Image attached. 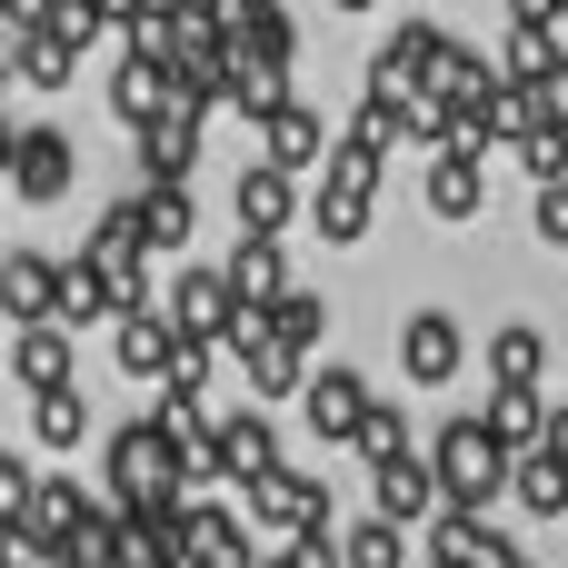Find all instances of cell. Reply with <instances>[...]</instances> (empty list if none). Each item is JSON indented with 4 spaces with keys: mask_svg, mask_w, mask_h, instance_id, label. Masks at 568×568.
Returning <instances> with one entry per match:
<instances>
[{
    "mask_svg": "<svg viewBox=\"0 0 568 568\" xmlns=\"http://www.w3.org/2000/svg\"><path fill=\"white\" fill-rule=\"evenodd\" d=\"M429 459H439L449 509H479V519H489V509L519 489V449H499V429H489V419H439Z\"/></svg>",
    "mask_w": 568,
    "mask_h": 568,
    "instance_id": "6da1fadb",
    "label": "cell"
},
{
    "mask_svg": "<svg viewBox=\"0 0 568 568\" xmlns=\"http://www.w3.org/2000/svg\"><path fill=\"white\" fill-rule=\"evenodd\" d=\"M110 499H120V509H180V499H190L180 439H170L160 419H130V429H110Z\"/></svg>",
    "mask_w": 568,
    "mask_h": 568,
    "instance_id": "7a4b0ae2",
    "label": "cell"
},
{
    "mask_svg": "<svg viewBox=\"0 0 568 568\" xmlns=\"http://www.w3.org/2000/svg\"><path fill=\"white\" fill-rule=\"evenodd\" d=\"M449 70V20H399L369 60V90H399V100H429Z\"/></svg>",
    "mask_w": 568,
    "mask_h": 568,
    "instance_id": "3957f363",
    "label": "cell"
},
{
    "mask_svg": "<svg viewBox=\"0 0 568 568\" xmlns=\"http://www.w3.org/2000/svg\"><path fill=\"white\" fill-rule=\"evenodd\" d=\"M70 180H80V150H70L50 120H20V130H10V200L50 210V200H70Z\"/></svg>",
    "mask_w": 568,
    "mask_h": 568,
    "instance_id": "277c9868",
    "label": "cell"
},
{
    "mask_svg": "<svg viewBox=\"0 0 568 568\" xmlns=\"http://www.w3.org/2000/svg\"><path fill=\"white\" fill-rule=\"evenodd\" d=\"M240 509H250V529H270V539H300V529H329V489L310 479V469H270V479H250L240 489Z\"/></svg>",
    "mask_w": 568,
    "mask_h": 568,
    "instance_id": "5b68a950",
    "label": "cell"
},
{
    "mask_svg": "<svg viewBox=\"0 0 568 568\" xmlns=\"http://www.w3.org/2000/svg\"><path fill=\"white\" fill-rule=\"evenodd\" d=\"M160 310L180 320V339H220V349H230V329H240V290H230V270H170Z\"/></svg>",
    "mask_w": 568,
    "mask_h": 568,
    "instance_id": "8992f818",
    "label": "cell"
},
{
    "mask_svg": "<svg viewBox=\"0 0 568 568\" xmlns=\"http://www.w3.org/2000/svg\"><path fill=\"white\" fill-rule=\"evenodd\" d=\"M459 369H469V329H459L449 310H409V320H399V379L449 389Z\"/></svg>",
    "mask_w": 568,
    "mask_h": 568,
    "instance_id": "52a82bcc",
    "label": "cell"
},
{
    "mask_svg": "<svg viewBox=\"0 0 568 568\" xmlns=\"http://www.w3.org/2000/svg\"><path fill=\"white\" fill-rule=\"evenodd\" d=\"M300 409H310V429L329 439V449H359V429H369V409H379V389L359 379V369H310V389H300Z\"/></svg>",
    "mask_w": 568,
    "mask_h": 568,
    "instance_id": "ba28073f",
    "label": "cell"
},
{
    "mask_svg": "<svg viewBox=\"0 0 568 568\" xmlns=\"http://www.w3.org/2000/svg\"><path fill=\"white\" fill-rule=\"evenodd\" d=\"M369 499H379V519H399V529H419V519H439V509H449V489H439V459H429V449L379 459V469H369Z\"/></svg>",
    "mask_w": 568,
    "mask_h": 568,
    "instance_id": "9c48e42d",
    "label": "cell"
},
{
    "mask_svg": "<svg viewBox=\"0 0 568 568\" xmlns=\"http://www.w3.org/2000/svg\"><path fill=\"white\" fill-rule=\"evenodd\" d=\"M110 110H120L130 130H150V120L190 110V100H180V80H170V50H130V60L110 70Z\"/></svg>",
    "mask_w": 568,
    "mask_h": 568,
    "instance_id": "30bf717a",
    "label": "cell"
},
{
    "mask_svg": "<svg viewBox=\"0 0 568 568\" xmlns=\"http://www.w3.org/2000/svg\"><path fill=\"white\" fill-rule=\"evenodd\" d=\"M200 120H210V110H170V120L130 130V140H140V190H190V170H200Z\"/></svg>",
    "mask_w": 568,
    "mask_h": 568,
    "instance_id": "8fae6325",
    "label": "cell"
},
{
    "mask_svg": "<svg viewBox=\"0 0 568 568\" xmlns=\"http://www.w3.org/2000/svg\"><path fill=\"white\" fill-rule=\"evenodd\" d=\"M230 210H240V230L280 240V230L300 220V170H280V160H250V170H240V190H230Z\"/></svg>",
    "mask_w": 568,
    "mask_h": 568,
    "instance_id": "7c38bea8",
    "label": "cell"
},
{
    "mask_svg": "<svg viewBox=\"0 0 568 568\" xmlns=\"http://www.w3.org/2000/svg\"><path fill=\"white\" fill-rule=\"evenodd\" d=\"M220 270H230V290H240V310H260V320L300 290V280H290V260H280V240H260V230H240Z\"/></svg>",
    "mask_w": 568,
    "mask_h": 568,
    "instance_id": "4fadbf2b",
    "label": "cell"
},
{
    "mask_svg": "<svg viewBox=\"0 0 568 568\" xmlns=\"http://www.w3.org/2000/svg\"><path fill=\"white\" fill-rule=\"evenodd\" d=\"M210 10H220V30H230L240 60H300V20L280 0H210Z\"/></svg>",
    "mask_w": 568,
    "mask_h": 568,
    "instance_id": "5bb4252c",
    "label": "cell"
},
{
    "mask_svg": "<svg viewBox=\"0 0 568 568\" xmlns=\"http://www.w3.org/2000/svg\"><path fill=\"white\" fill-rule=\"evenodd\" d=\"M60 270H70V260H40V250H10V260H0V310H10V329L60 320Z\"/></svg>",
    "mask_w": 568,
    "mask_h": 568,
    "instance_id": "9a60e30c",
    "label": "cell"
},
{
    "mask_svg": "<svg viewBox=\"0 0 568 568\" xmlns=\"http://www.w3.org/2000/svg\"><path fill=\"white\" fill-rule=\"evenodd\" d=\"M110 359H120L130 379H170V359H180V320H170V310H130V320H110Z\"/></svg>",
    "mask_w": 568,
    "mask_h": 568,
    "instance_id": "2e32d148",
    "label": "cell"
},
{
    "mask_svg": "<svg viewBox=\"0 0 568 568\" xmlns=\"http://www.w3.org/2000/svg\"><path fill=\"white\" fill-rule=\"evenodd\" d=\"M10 369H20V389L40 399V389H80V359H70V320H30L20 339H10Z\"/></svg>",
    "mask_w": 568,
    "mask_h": 568,
    "instance_id": "e0dca14e",
    "label": "cell"
},
{
    "mask_svg": "<svg viewBox=\"0 0 568 568\" xmlns=\"http://www.w3.org/2000/svg\"><path fill=\"white\" fill-rule=\"evenodd\" d=\"M429 559L439 568H509L519 549H509L479 509H439V519H429Z\"/></svg>",
    "mask_w": 568,
    "mask_h": 568,
    "instance_id": "ac0fdd59",
    "label": "cell"
},
{
    "mask_svg": "<svg viewBox=\"0 0 568 568\" xmlns=\"http://www.w3.org/2000/svg\"><path fill=\"white\" fill-rule=\"evenodd\" d=\"M80 50H90V40H70L60 20H40V30H10V80H20V90H60V80L80 70Z\"/></svg>",
    "mask_w": 568,
    "mask_h": 568,
    "instance_id": "d6986e66",
    "label": "cell"
},
{
    "mask_svg": "<svg viewBox=\"0 0 568 568\" xmlns=\"http://www.w3.org/2000/svg\"><path fill=\"white\" fill-rule=\"evenodd\" d=\"M220 469H230V479H240V489H250V479H270V469H280V429H270V409H260V399H250V409H230V419H220Z\"/></svg>",
    "mask_w": 568,
    "mask_h": 568,
    "instance_id": "ffe728a7",
    "label": "cell"
},
{
    "mask_svg": "<svg viewBox=\"0 0 568 568\" xmlns=\"http://www.w3.org/2000/svg\"><path fill=\"white\" fill-rule=\"evenodd\" d=\"M190 568H260L250 509H200V499H190Z\"/></svg>",
    "mask_w": 568,
    "mask_h": 568,
    "instance_id": "44dd1931",
    "label": "cell"
},
{
    "mask_svg": "<svg viewBox=\"0 0 568 568\" xmlns=\"http://www.w3.org/2000/svg\"><path fill=\"white\" fill-rule=\"evenodd\" d=\"M429 210H439L449 230H469V220L489 210V180H479V150H439V160H429Z\"/></svg>",
    "mask_w": 568,
    "mask_h": 568,
    "instance_id": "7402d4cb",
    "label": "cell"
},
{
    "mask_svg": "<svg viewBox=\"0 0 568 568\" xmlns=\"http://www.w3.org/2000/svg\"><path fill=\"white\" fill-rule=\"evenodd\" d=\"M260 130H270V160H280V170H320V160L339 150V140H329V120H320L310 100H290V110H270Z\"/></svg>",
    "mask_w": 568,
    "mask_h": 568,
    "instance_id": "603a6c76",
    "label": "cell"
},
{
    "mask_svg": "<svg viewBox=\"0 0 568 568\" xmlns=\"http://www.w3.org/2000/svg\"><path fill=\"white\" fill-rule=\"evenodd\" d=\"M60 320H70V329H100V320H130V300H120V280H110L100 260H70V270H60Z\"/></svg>",
    "mask_w": 568,
    "mask_h": 568,
    "instance_id": "cb8c5ba5",
    "label": "cell"
},
{
    "mask_svg": "<svg viewBox=\"0 0 568 568\" xmlns=\"http://www.w3.org/2000/svg\"><path fill=\"white\" fill-rule=\"evenodd\" d=\"M479 419H489V429H499V449H519V459L559 429V409H549L539 389H489V409H479Z\"/></svg>",
    "mask_w": 568,
    "mask_h": 568,
    "instance_id": "d4e9b609",
    "label": "cell"
},
{
    "mask_svg": "<svg viewBox=\"0 0 568 568\" xmlns=\"http://www.w3.org/2000/svg\"><path fill=\"white\" fill-rule=\"evenodd\" d=\"M539 369H549V339H539L529 320H509V329L489 339V379H499V389H539Z\"/></svg>",
    "mask_w": 568,
    "mask_h": 568,
    "instance_id": "484cf974",
    "label": "cell"
},
{
    "mask_svg": "<svg viewBox=\"0 0 568 568\" xmlns=\"http://www.w3.org/2000/svg\"><path fill=\"white\" fill-rule=\"evenodd\" d=\"M30 439H40V449H80V439H90V399H80V389H40V399H30Z\"/></svg>",
    "mask_w": 568,
    "mask_h": 568,
    "instance_id": "4316f807",
    "label": "cell"
},
{
    "mask_svg": "<svg viewBox=\"0 0 568 568\" xmlns=\"http://www.w3.org/2000/svg\"><path fill=\"white\" fill-rule=\"evenodd\" d=\"M190 220H200V210H190V190H140V230H150V250H160V260H180V250H190Z\"/></svg>",
    "mask_w": 568,
    "mask_h": 568,
    "instance_id": "83f0119b",
    "label": "cell"
},
{
    "mask_svg": "<svg viewBox=\"0 0 568 568\" xmlns=\"http://www.w3.org/2000/svg\"><path fill=\"white\" fill-rule=\"evenodd\" d=\"M379 170H389V150H369L359 130H339V150L320 160V190H379Z\"/></svg>",
    "mask_w": 568,
    "mask_h": 568,
    "instance_id": "f1b7e54d",
    "label": "cell"
},
{
    "mask_svg": "<svg viewBox=\"0 0 568 568\" xmlns=\"http://www.w3.org/2000/svg\"><path fill=\"white\" fill-rule=\"evenodd\" d=\"M349 568H409V529H399V519H379V509H369V519H359V529H349Z\"/></svg>",
    "mask_w": 568,
    "mask_h": 568,
    "instance_id": "f546056e",
    "label": "cell"
},
{
    "mask_svg": "<svg viewBox=\"0 0 568 568\" xmlns=\"http://www.w3.org/2000/svg\"><path fill=\"white\" fill-rule=\"evenodd\" d=\"M310 210H320V240H329V250H349V240H369V190H320Z\"/></svg>",
    "mask_w": 568,
    "mask_h": 568,
    "instance_id": "4dcf8cb0",
    "label": "cell"
},
{
    "mask_svg": "<svg viewBox=\"0 0 568 568\" xmlns=\"http://www.w3.org/2000/svg\"><path fill=\"white\" fill-rule=\"evenodd\" d=\"M270 329H280L290 349H320V339H329V300H320V290H290V300L270 310Z\"/></svg>",
    "mask_w": 568,
    "mask_h": 568,
    "instance_id": "1f68e13d",
    "label": "cell"
},
{
    "mask_svg": "<svg viewBox=\"0 0 568 568\" xmlns=\"http://www.w3.org/2000/svg\"><path fill=\"white\" fill-rule=\"evenodd\" d=\"M349 130H359V140H369V150H399V140H409V100H399V90H369V100H359V120H349Z\"/></svg>",
    "mask_w": 568,
    "mask_h": 568,
    "instance_id": "d6a6232c",
    "label": "cell"
},
{
    "mask_svg": "<svg viewBox=\"0 0 568 568\" xmlns=\"http://www.w3.org/2000/svg\"><path fill=\"white\" fill-rule=\"evenodd\" d=\"M210 369H220V339H180V359H170L160 399H210Z\"/></svg>",
    "mask_w": 568,
    "mask_h": 568,
    "instance_id": "836d02e7",
    "label": "cell"
},
{
    "mask_svg": "<svg viewBox=\"0 0 568 568\" xmlns=\"http://www.w3.org/2000/svg\"><path fill=\"white\" fill-rule=\"evenodd\" d=\"M568 50H559V30H509V90H529V80H549Z\"/></svg>",
    "mask_w": 568,
    "mask_h": 568,
    "instance_id": "e575fe53",
    "label": "cell"
},
{
    "mask_svg": "<svg viewBox=\"0 0 568 568\" xmlns=\"http://www.w3.org/2000/svg\"><path fill=\"white\" fill-rule=\"evenodd\" d=\"M409 449H419V439H409V419H399V399H379V409H369V429H359V459L379 469V459H409Z\"/></svg>",
    "mask_w": 568,
    "mask_h": 568,
    "instance_id": "d590c367",
    "label": "cell"
},
{
    "mask_svg": "<svg viewBox=\"0 0 568 568\" xmlns=\"http://www.w3.org/2000/svg\"><path fill=\"white\" fill-rule=\"evenodd\" d=\"M519 170H529L539 190H549V180H568V130H529V140H519Z\"/></svg>",
    "mask_w": 568,
    "mask_h": 568,
    "instance_id": "8d00e7d4",
    "label": "cell"
},
{
    "mask_svg": "<svg viewBox=\"0 0 568 568\" xmlns=\"http://www.w3.org/2000/svg\"><path fill=\"white\" fill-rule=\"evenodd\" d=\"M529 230H539L549 250H568V180H549V190L529 200Z\"/></svg>",
    "mask_w": 568,
    "mask_h": 568,
    "instance_id": "74e56055",
    "label": "cell"
},
{
    "mask_svg": "<svg viewBox=\"0 0 568 568\" xmlns=\"http://www.w3.org/2000/svg\"><path fill=\"white\" fill-rule=\"evenodd\" d=\"M50 10H60V0H0V30H40Z\"/></svg>",
    "mask_w": 568,
    "mask_h": 568,
    "instance_id": "f35d334b",
    "label": "cell"
},
{
    "mask_svg": "<svg viewBox=\"0 0 568 568\" xmlns=\"http://www.w3.org/2000/svg\"><path fill=\"white\" fill-rule=\"evenodd\" d=\"M509 30H559V0H509Z\"/></svg>",
    "mask_w": 568,
    "mask_h": 568,
    "instance_id": "ab89813d",
    "label": "cell"
},
{
    "mask_svg": "<svg viewBox=\"0 0 568 568\" xmlns=\"http://www.w3.org/2000/svg\"><path fill=\"white\" fill-rule=\"evenodd\" d=\"M329 10H379V0H329Z\"/></svg>",
    "mask_w": 568,
    "mask_h": 568,
    "instance_id": "60d3db41",
    "label": "cell"
},
{
    "mask_svg": "<svg viewBox=\"0 0 568 568\" xmlns=\"http://www.w3.org/2000/svg\"><path fill=\"white\" fill-rule=\"evenodd\" d=\"M160 10H200V0H160Z\"/></svg>",
    "mask_w": 568,
    "mask_h": 568,
    "instance_id": "b9f144b4",
    "label": "cell"
},
{
    "mask_svg": "<svg viewBox=\"0 0 568 568\" xmlns=\"http://www.w3.org/2000/svg\"><path fill=\"white\" fill-rule=\"evenodd\" d=\"M559 30H568V0H559Z\"/></svg>",
    "mask_w": 568,
    "mask_h": 568,
    "instance_id": "7bdbcfd3",
    "label": "cell"
},
{
    "mask_svg": "<svg viewBox=\"0 0 568 568\" xmlns=\"http://www.w3.org/2000/svg\"><path fill=\"white\" fill-rule=\"evenodd\" d=\"M559 419H568V399H559Z\"/></svg>",
    "mask_w": 568,
    "mask_h": 568,
    "instance_id": "ee69618b",
    "label": "cell"
},
{
    "mask_svg": "<svg viewBox=\"0 0 568 568\" xmlns=\"http://www.w3.org/2000/svg\"><path fill=\"white\" fill-rule=\"evenodd\" d=\"M429 568H439V559H429Z\"/></svg>",
    "mask_w": 568,
    "mask_h": 568,
    "instance_id": "f6af8a7d",
    "label": "cell"
}]
</instances>
